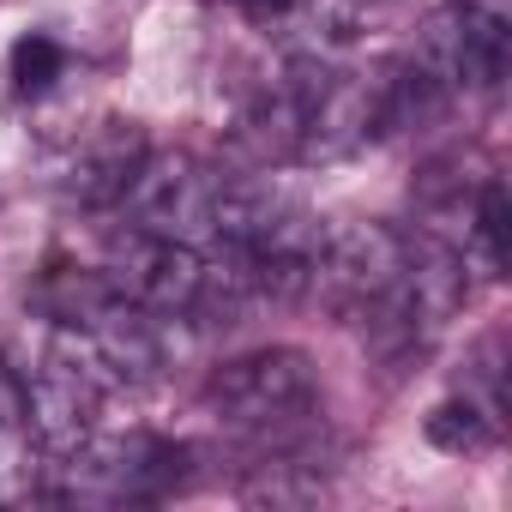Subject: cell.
<instances>
[{
    "mask_svg": "<svg viewBox=\"0 0 512 512\" xmlns=\"http://www.w3.org/2000/svg\"><path fill=\"white\" fill-rule=\"evenodd\" d=\"M151 139L139 121L127 115H97L73 133H61L49 145V187L67 199V205H85V211H103V205H121L133 169L145 163Z\"/></svg>",
    "mask_w": 512,
    "mask_h": 512,
    "instance_id": "cell-5",
    "label": "cell"
},
{
    "mask_svg": "<svg viewBox=\"0 0 512 512\" xmlns=\"http://www.w3.org/2000/svg\"><path fill=\"white\" fill-rule=\"evenodd\" d=\"M205 410L247 440H296L320 416V368L296 344H266L247 350L205 380Z\"/></svg>",
    "mask_w": 512,
    "mask_h": 512,
    "instance_id": "cell-1",
    "label": "cell"
},
{
    "mask_svg": "<svg viewBox=\"0 0 512 512\" xmlns=\"http://www.w3.org/2000/svg\"><path fill=\"white\" fill-rule=\"evenodd\" d=\"M404 266V235L386 223H350V229H326L314 272H308V302H320L326 314L362 326L398 284Z\"/></svg>",
    "mask_w": 512,
    "mask_h": 512,
    "instance_id": "cell-3",
    "label": "cell"
},
{
    "mask_svg": "<svg viewBox=\"0 0 512 512\" xmlns=\"http://www.w3.org/2000/svg\"><path fill=\"white\" fill-rule=\"evenodd\" d=\"M422 434H428V446L470 458V452H488L494 446V410H482L476 398H446V404L428 410Z\"/></svg>",
    "mask_w": 512,
    "mask_h": 512,
    "instance_id": "cell-7",
    "label": "cell"
},
{
    "mask_svg": "<svg viewBox=\"0 0 512 512\" xmlns=\"http://www.w3.org/2000/svg\"><path fill=\"white\" fill-rule=\"evenodd\" d=\"M103 386L91 380V368L61 344V338H49V350H43V362L25 374V434L37 440V452L55 464V458H67V452H79L91 434H97V410H103Z\"/></svg>",
    "mask_w": 512,
    "mask_h": 512,
    "instance_id": "cell-6",
    "label": "cell"
},
{
    "mask_svg": "<svg viewBox=\"0 0 512 512\" xmlns=\"http://www.w3.org/2000/svg\"><path fill=\"white\" fill-rule=\"evenodd\" d=\"M506 187H500V175H488L482 187H476V205H470V241H476V253H482V266L500 278L506 272Z\"/></svg>",
    "mask_w": 512,
    "mask_h": 512,
    "instance_id": "cell-9",
    "label": "cell"
},
{
    "mask_svg": "<svg viewBox=\"0 0 512 512\" xmlns=\"http://www.w3.org/2000/svg\"><path fill=\"white\" fill-rule=\"evenodd\" d=\"M217 193H223V175L205 157H193V151H145V163L133 169V181L121 193V211L145 235L205 247L211 223H217Z\"/></svg>",
    "mask_w": 512,
    "mask_h": 512,
    "instance_id": "cell-4",
    "label": "cell"
},
{
    "mask_svg": "<svg viewBox=\"0 0 512 512\" xmlns=\"http://www.w3.org/2000/svg\"><path fill=\"white\" fill-rule=\"evenodd\" d=\"M193 446L187 440H163L145 428L127 434H91L79 452L55 458V500L73 506H145V500H169L187 482Z\"/></svg>",
    "mask_w": 512,
    "mask_h": 512,
    "instance_id": "cell-2",
    "label": "cell"
},
{
    "mask_svg": "<svg viewBox=\"0 0 512 512\" xmlns=\"http://www.w3.org/2000/svg\"><path fill=\"white\" fill-rule=\"evenodd\" d=\"M25 422V374L7 368V356H0V434Z\"/></svg>",
    "mask_w": 512,
    "mask_h": 512,
    "instance_id": "cell-10",
    "label": "cell"
},
{
    "mask_svg": "<svg viewBox=\"0 0 512 512\" xmlns=\"http://www.w3.org/2000/svg\"><path fill=\"white\" fill-rule=\"evenodd\" d=\"M67 67H73V55H67V43L49 37V31H25V37L13 43V91H19V97H49V91L67 79Z\"/></svg>",
    "mask_w": 512,
    "mask_h": 512,
    "instance_id": "cell-8",
    "label": "cell"
}]
</instances>
